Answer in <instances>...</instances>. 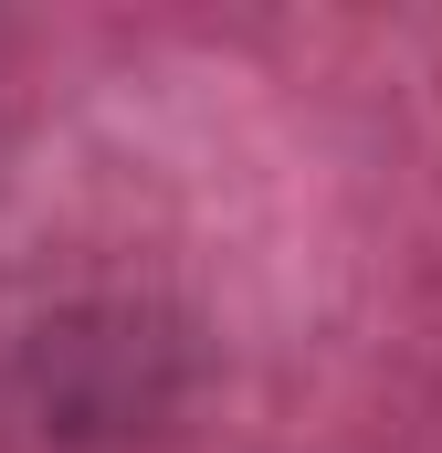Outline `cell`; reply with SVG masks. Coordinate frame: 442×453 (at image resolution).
Instances as JSON below:
<instances>
[{"instance_id":"6da1fadb","label":"cell","mask_w":442,"mask_h":453,"mask_svg":"<svg viewBox=\"0 0 442 453\" xmlns=\"http://www.w3.org/2000/svg\"><path fill=\"white\" fill-rule=\"evenodd\" d=\"M169 348L148 338V327H64V338L42 348V401L64 411V422H137V411H158V390H169V369H158Z\"/></svg>"}]
</instances>
